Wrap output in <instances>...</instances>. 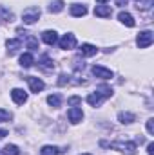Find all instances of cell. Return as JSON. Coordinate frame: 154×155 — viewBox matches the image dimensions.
Returning <instances> with one entry per match:
<instances>
[{"instance_id":"cell-1","label":"cell","mask_w":154,"mask_h":155,"mask_svg":"<svg viewBox=\"0 0 154 155\" xmlns=\"http://www.w3.org/2000/svg\"><path fill=\"white\" fill-rule=\"evenodd\" d=\"M114 150H120L121 153H125V155H136V144L134 143H131V141H116V143H113L111 144Z\"/></svg>"},{"instance_id":"cell-2","label":"cell","mask_w":154,"mask_h":155,"mask_svg":"<svg viewBox=\"0 0 154 155\" xmlns=\"http://www.w3.org/2000/svg\"><path fill=\"white\" fill-rule=\"evenodd\" d=\"M40 9L38 7H27L24 13H22V20H24V24H27V25H31V24H35V22H38L40 18Z\"/></svg>"},{"instance_id":"cell-3","label":"cell","mask_w":154,"mask_h":155,"mask_svg":"<svg viewBox=\"0 0 154 155\" xmlns=\"http://www.w3.org/2000/svg\"><path fill=\"white\" fill-rule=\"evenodd\" d=\"M152 40H154L152 31H142V33L138 35V38H136V43H138L140 49H147V47H151Z\"/></svg>"},{"instance_id":"cell-4","label":"cell","mask_w":154,"mask_h":155,"mask_svg":"<svg viewBox=\"0 0 154 155\" xmlns=\"http://www.w3.org/2000/svg\"><path fill=\"white\" fill-rule=\"evenodd\" d=\"M75 47H76V36H75V35L67 33V35H64V36L60 38V49L69 51V49H75Z\"/></svg>"},{"instance_id":"cell-5","label":"cell","mask_w":154,"mask_h":155,"mask_svg":"<svg viewBox=\"0 0 154 155\" xmlns=\"http://www.w3.org/2000/svg\"><path fill=\"white\" fill-rule=\"evenodd\" d=\"M91 71H93L94 76L100 78V79H111V78H113V71H109V69H105V67H102V65H94Z\"/></svg>"},{"instance_id":"cell-6","label":"cell","mask_w":154,"mask_h":155,"mask_svg":"<svg viewBox=\"0 0 154 155\" xmlns=\"http://www.w3.org/2000/svg\"><path fill=\"white\" fill-rule=\"evenodd\" d=\"M27 83H29V88H31V92H35V94H38L40 90H44V87H45V83L40 79V78H33V76H27Z\"/></svg>"},{"instance_id":"cell-7","label":"cell","mask_w":154,"mask_h":155,"mask_svg":"<svg viewBox=\"0 0 154 155\" xmlns=\"http://www.w3.org/2000/svg\"><path fill=\"white\" fill-rule=\"evenodd\" d=\"M11 97H13V101H15L16 105H24V103L27 101V94H26L22 88H13V90H11Z\"/></svg>"},{"instance_id":"cell-8","label":"cell","mask_w":154,"mask_h":155,"mask_svg":"<svg viewBox=\"0 0 154 155\" xmlns=\"http://www.w3.org/2000/svg\"><path fill=\"white\" fill-rule=\"evenodd\" d=\"M67 117H69V121H71L73 124H76V123H80V121L83 119V112H82V108H76V107H73V108H69V112H67Z\"/></svg>"},{"instance_id":"cell-9","label":"cell","mask_w":154,"mask_h":155,"mask_svg":"<svg viewBox=\"0 0 154 155\" xmlns=\"http://www.w3.org/2000/svg\"><path fill=\"white\" fill-rule=\"evenodd\" d=\"M118 20H120L123 25H127V27H134V25H136L132 15H131V13H125V11H121V13L118 15Z\"/></svg>"},{"instance_id":"cell-10","label":"cell","mask_w":154,"mask_h":155,"mask_svg":"<svg viewBox=\"0 0 154 155\" xmlns=\"http://www.w3.org/2000/svg\"><path fill=\"white\" fill-rule=\"evenodd\" d=\"M94 15L100 16V18H107V16L113 15V9H111V5H96L94 7Z\"/></svg>"},{"instance_id":"cell-11","label":"cell","mask_w":154,"mask_h":155,"mask_svg":"<svg viewBox=\"0 0 154 155\" xmlns=\"http://www.w3.org/2000/svg\"><path fill=\"white\" fill-rule=\"evenodd\" d=\"M42 40H44L47 45H54V43L58 41V35H56V31H44V33H42Z\"/></svg>"},{"instance_id":"cell-12","label":"cell","mask_w":154,"mask_h":155,"mask_svg":"<svg viewBox=\"0 0 154 155\" xmlns=\"http://www.w3.org/2000/svg\"><path fill=\"white\" fill-rule=\"evenodd\" d=\"M98 52V49L94 47V45H91V43H83L82 47H80V54L82 56H94Z\"/></svg>"},{"instance_id":"cell-13","label":"cell","mask_w":154,"mask_h":155,"mask_svg":"<svg viewBox=\"0 0 154 155\" xmlns=\"http://www.w3.org/2000/svg\"><path fill=\"white\" fill-rule=\"evenodd\" d=\"M5 47H7L9 54H15V52L22 47V40H7V41H5Z\"/></svg>"},{"instance_id":"cell-14","label":"cell","mask_w":154,"mask_h":155,"mask_svg":"<svg viewBox=\"0 0 154 155\" xmlns=\"http://www.w3.org/2000/svg\"><path fill=\"white\" fill-rule=\"evenodd\" d=\"M71 15L73 16H85L87 15V7L82 4H73L71 5Z\"/></svg>"},{"instance_id":"cell-15","label":"cell","mask_w":154,"mask_h":155,"mask_svg":"<svg viewBox=\"0 0 154 155\" xmlns=\"http://www.w3.org/2000/svg\"><path fill=\"white\" fill-rule=\"evenodd\" d=\"M33 63H35V58H33V54H31V52H26V54H22V56H20V65H22V67L29 69Z\"/></svg>"},{"instance_id":"cell-16","label":"cell","mask_w":154,"mask_h":155,"mask_svg":"<svg viewBox=\"0 0 154 155\" xmlns=\"http://www.w3.org/2000/svg\"><path fill=\"white\" fill-rule=\"evenodd\" d=\"M118 121L123 123V124H129V123L136 121V116L131 114V112H120V114H118Z\"/></svg>"},{"instance_id":"cell-17","label":"cell","mask_w":154,"mask_h":155,"mask_svg":"<svg viewBox=\"0 0 154 155\" xmlns=\"http://www.w3.org/2000/svg\"><path fill=\"white\" fill-rule=\"evenodd\" d=\"M102 99H103V97H102L98 92H93V94L87 96V103H89L91 107H98V105L102 103Z\"/></svg>"},{"instance_id":"cell-18","label":"cell","mask_w":154,"mask_h":155,"mask_svg":"<svg viewBox=\"0 0 154 155\" xmlns=\"http://www.w3.org/2000/svg\"><path fill=\"white\" fill-rule=\"evenodd\" d=\"M134 2H136V7L142 9V11L151 9V7L154 5V0H134Z\"/></svg>"},{"instance_id":"cell-19","label":"cell","mask_w":154,"mask_h":155,"mask_svg":"<svg viewBox=\"0 0 154 155\" xmlns=\"http://www.w3.org/2000/svg\"><path fill=\"white\" fill-rule=\"evenodd\" d=\"M64 9V0H53L51 5H49V11L51 13H60Z\"/></svg>"},{"instance_id":"cell-20","label":"cell","mask_w":154,"mask_h":155,"mask_svg":"<svg viewBox=\"0 0 154 155\" xmlns=\"http://www.w3.org/2000/svg\"><path fill=\"white\" fill-rule=\"evenodd\" d=\"M2 155H20V150H18L15 144H7V146L2 150Z\"/></svg>"},{"instance_id":"cell-21","label":"cell","mask_w":154,"mask_h":155,"mask_svg":"<svg viewBox=\"0 0 154 155\" xmlns=\"http://www.w3.org/2000/svg\"><path fill=\"white\" fill-rule=\"evenodd\" d=\"M58 153H60V150L56 146H44L40 150V155H58Z\"/></svg>"},{"instance_id":"cell-22","label":"cell","mask_w":154,"mask_h":155,"mask_svg":"<svg viewBox=\"0 0 154 155\" xmlns=\"http://www.w3.org/2000/svg\"><path fill=\"white\" fill-rule=\"evenodd\" d=\"M47 103H49L53 108H58V107H60V103H62V99H60V96H58V94H53V96H49V97H47Z\"/></svg>"},{"instance_id":"cell-23","label":"cell","mask_w":154,"mask_h":155,"mask_svg":"<svg viewBox=\"0 0 154 155\" xmlns=\"http://www.w3.org/2000/svg\"><path fill=\"white\" fill-rule=\"evenodd\" d=\"M98 94H100L102 97H111V96H113V90H111V87L102 85V87H98Z\"/></svg>"},{"instance_id":"cell-24","label":"cell","mask_w":154,"mask_h":155,"mask_svg":"<svg viewBox=\"0 0 154 155\" xmlns=\"http://www.w3.org/2000/svg\"><path fill=\"white\" fill-rule=\"evenodd\" d=\"M11 117H13L11 112H7V110L0 108V123H7V121H11Z\"/></svg>"},{"instance_id":"cell-25","label":"cell","mask_w":154,"mask_h":155,"mask_svg":"<svg viewBox=\"0 0 154 155\" xmlns=\"http://www.w3.org/2000/svg\"><path fill=\"white\" fill-rule=\"evenodd\" d=\"M27 47L31 51H37L38 49V40L35 38V36H27Z\"/></svg>"},{"instance_id":"cell-26","label":"cell","mask_w":154,"mask_h":155,"mask_svg":"<svg viewBox=\"0 0 154 155\" xmlns=\"http://www.w3.org/2000/svg\"><path fill=\"white\" fill-rule=\"evenodd\" d=\"M40 63H42V67H45V69H53V61H51L49 56H42Z\"/></svg>"},{"instance_id":"cell-27","label":"cell","mask_w":154,"mask_h":155,"mask_svg":"<svg viewBox=\"0 0 154 155\" xmlns=\"http://www.w3.org/2000/svg\"><path fill=\"white\" fill-rule=\"evenodd\" d=\"M80 103H82V97H78V96H73V97L67 99V105H71V107H76Z\"/></svg>"},{"instance_id":"cell-28","label":"cell","mask_w":154,"mask_h":155,"mask_svg":"<svg viewBox=\"0 0 154 155\" xmlns=\"http://www.w3.org/2000/svg\"><path fill=\"white\" fill-rule=\"evenodd\" d=\"M147 132H149V135H154V119L147 121Z\"/></svg>"},{"instance_id":"cell-29","label":"cell","mask_w":154,"mask_h":155,"mask_svg":"<svg viewBox=\"0 0 154 155\" xmlns=\"http://www.w3.org/2000/svg\"><path fill=\"white\" fill-rule=\"evenodd\" d=\"M147 153H149V155H154V143H151V144L147 146Z\"/></svg>"},{"instance_id":"cell-30","label":"cell","mask_w":154,"mask_h":155,"mask_svg":"<svg viewBox=\"0 0 154 155\" xmlns=\"http://www.w3.org/2000/svg\"><path fill=\"white\" fill-rule=\"evenodd\" d=\"M127 2H129V0H116V5L123 7V5H127Z\"/></svg>"},{"instance_id":"cell-31","label":"cell","mask_w":154,"mask_h":155,"mask_svg":"<svg viewBox=\"0 0 154 155\" xmlns=\"http://www.w3.org/2000/svg\"><path fill=\"white\" fill-rule=\"evenodd\" d=\"M5 135H7V132H5V130H0V139H4Z\"/></svg>"},{"instance_id":"cell-32","label":"cell","mask_w":154,"mask_h":155,"mask_svg":"<svg viewBox=\"0 0 154 155\" xmlns=\"http://www.w3.org/2000/svg\"><path fill=\"white\" fill-rule=\"evenodd\" d=\"M96 2H100V4H105V2H107V0H96Z\"/></svg>"},{"instance_id":"cell-33","label":"cell","mask_w":154,"mask_h":155,"mask_svg":"<svg viewBox=\"0 0 154 155\" xmlns=\"http://www.w3.org/2000/svg\"><path fill=\"white\" fill-rule=\"evenodd\" d=\"M82 155H89V153H82Z\"/></svg>"}]
</instances>
